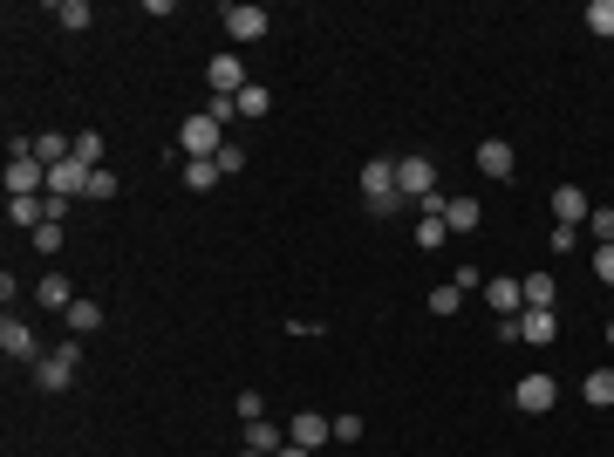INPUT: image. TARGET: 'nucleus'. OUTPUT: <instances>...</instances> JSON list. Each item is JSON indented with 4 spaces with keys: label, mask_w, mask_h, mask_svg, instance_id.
Segmentation results:
<instances>
[{
    "label": "nucleus",
    "mask_w": 614,
    "mask_h": 457,
    "mask_svg": "<svg viewBox=\"0 0 614 457\" xmlns=\"http://www.w3.org/2000/svg\"><path fill=\"white\" fill-rule=\"evenodd\" d=\"M226 144H232V137H226V130H219V123H212L205 110L185 116V130H178V151H185V164H205V157L226 151Z\"/></svg>",
    "instance_id": "f257e3e1"
},
{
    "label": "nucleus",
    "mask_w": 614,
    "mask_h": 457,
    "mask_svg": "<svg viewBox=\"0 0 614 457\" xmlns=\"http://www.w3.org/2000/svg\"><path fill=\"white\" fill-rule=\"evenodd\" d=\"M76 369H82V342L69 335V342L55 348L48 362H35V389H41V396H62V389L76 382Z\"/></svg>",
    "instance_id": "f03ea898"
},
{
    "label": "nucleus",
    "mask_w": 614,
    "mask_h": 457,
    "mask_svg": "<svg viewBox=\"0 0 614 457\" xmlns=\"http://www.w3.org/2000/svg\"><path fill=\"white\" fill-rule=\"evenodd\" d=\"M219 28H226L232 41H260L273 28V14H267V7H253V0H226V7H219Z\"/></svg>",
    "instance_id": "7ed1b4c3"
},
{
    "label": "nucleus",
    "mask_w": 614,
    "mask_h": 457,
    "mask_svg": "<svg viewBox=\"0 0 614 457\" xmlns=\"http://www.w3.org/2000/svg\"><path fill=\"white\" fill-rule=\"evenodd\" d=\"M512 403H519L526 417H546V410L560 403V382L546 376V369H533V376H519V389H512Z\"/></svg>",
    "instance_id": "20e7f679"
},
{
    "label": "nucleus",
    "mask_w": 614,
    "mask_h": 457,
    "mask_svg": "<svg viewBox=\"0 0 614 457\" xmlns=\"http://www.w3.org/2000/svg\"><path fill=\"white\" fill-rule=\"evenodd\" d=\"M396 191H403L410 205H423V198L437 191V164H430V157H396Z\"/></svg>",
    "instance_id": "39448f33"
},
{
    "label": "nucleus",
    "mask_w": 614,
    "mask_h": 457,
    "mask_svg": "<svg viewBox=\"0 0 614 457\" xmlns=\"http://www.w3.org/2000/svg\"><path fill=\"white\" fill-rule=\"evenodd\" d=\"M48 191V164L41 157H7V198H41Z\"/></svg>",
    "instance_id": "423d86ee"
},
{
    "label": "nucleus",
    "mask_w": 614,
    "mask_h": 457,
    "mask_svg": "<svg viewBox=\"0 0 614 457\" xmlns=\"http://www.w3.org/2000/svg\"><path fill=\"white\" fill-rule=\"evenodd\" d=\"M0 348H7V362H28V369H35V362H48V355H41V342H35V328H28V321H14V314L0 321Z\"/></svg>",
    "instance_id": "0eeeda50"
},
{
    "label": "nucleus",
    "mask_w": 614,
    "mask_h": 457,
    "mask_svg": "<svg viewBox=\"0 0 614 457\" xmlns=\"http://www.w3.org/2000/svg\"><path fill=\"white\" fill-rule=\"evenodd\" d=\"M89 178H96V171H89L82 157H69V164L48 171V198H62V205H69V198H89Z\"/></svg>",
    "instance_id": "6e6552de"
},
{
    "label": "nucleus",
    "mask_w": 614,
    "mask_h": 457,
    "mask_svg": "<svg viewBox=\"0 0 614 457\" xmlns=\"http://www.w3.org/2000/svg\"><path fill=\"white\" fill-rule=\"evenodd\" d=\"M205 82H212V96H239L253 76H246V62L226 48V55H212V62H205Z\"/></svg>",
    "instance_id": "1a4fd4ad"
},
{
    "label": "nucleus",
    "mask_w": 614,
    "mask_h": 457,
    "mask_svg": "<svg viewBox=\"0 0 614 457\" xmlns=\"http://www.w3.org/2000/svg\"><path fill=\"white\" fill-rule=\"evenodd\" d=\"M485 301H492V314H499V321H519V314H526V287H519V280H485Z\"/></svg>",
    "instance_id": "9d476101"
},
{
    "label": "nucleus",
    "mask_w": 614,
    "mask_h": 457,
    "mask_svg": "<svg viewBox=\"0 0 614 457\" xmlns=\"http://www.w3.org/2000/svg\"><path fill=\"white\" fill-rule=\"evenodd\" d=\"M287 430H294L287 444H301V451H321V444L335 437V417H321V410H301V417L287 423Z\"/></svg>",
    "instance_id": "9b49d317"
},
{
    "label": "nucleus",
    "mask_w": 614,
    "mask_h": 457,
    "mask_svg": "<svg viewBox=\"0 0 614 457\" xmlns=\"http://www.w3.org/2000/svg\"><path fill=\"white\" fill-rule=\"evenodd\" d=\"M587 191L580 185H553V226H587Z\"/></svg>",
    "instance_id": "f8f14e48"
},
{
    "label": "nucleus",
    "mask_w": 614,
    "mask_h": 457,
    "mask_svg": "<svg viewBox=\"0 0 614 457\" xmlns=\"http://www.w3.org/2000/svg\"><path fill=\"white\" fill-rule=\"evenodd\" d=\"M553 335H560V314H546V307H526V314H519V342L526 348H546Z\"/></svg>",
    "instance_id": "ddd939ff"
},
{
    "label": "nucleus",
    "mask_w": 614,
    "mask_h": 457,
    "mask_svg": "<svg viewBox=\"0 0 614 457\" xmlns=\"http://www.w3.org/2000/svg\"><path fill=\"white\" fill-rule=\"evenodd\" d=\"M478 171H485V178H512V171H519L512 144H505V137H485V144H478Z\"/></svg>",
    "instance_id": "4468645a"
},
{
    "label": "nucleus",
    "mask_w": 614,
    "mask_h": 457,
    "mask_svg": "<svg viewBox=\"0 0 614 457\" xmlns=\"http://www.w3.org/2000/svg\"><path fill=\"white\" fill-rule=\"evenodd\" d=\"M478 219H485V205H478L471 191H458V198H444V226H451V232H478Z\"/></svg>",
    "instance_id": "2eb2a0df"
},
{
    "label": "nucleus",
    "mask_w": 614,
    "mask_h": 457,
    "mask_svg": "<svg viewBox=\"0 0 614 457\" xmlns=\"http://www.w3.org/2000/svg\"><path fill=\"white\" fill-rule=\"evenodd\" d=\"M389 191H396V164H389V157H369V164H362V198H389Z\"/></svg>",
    "instance_id": "dca6fc26"
},
{
    "label": "nucleus",
    "mask_w": 614,
    "mask_h": 457,
    "mask_svg": "<svg viewBox=\"0 0 614 457\" xmlns=\"http://www.w3.org/2000/svg\"><path fill=\"white\" fill-rule=\"evenodd\" d=\"M48 219V198H7V226L14 232H35Z\"/></svg>",
    "instance_id": "f3484780"
},
{
    "label": "nucleus",
    "mask_w": 614,
    "mask_h": 457,
    "mask_svg": "<svg viewBox=\"0 0 614 457\" xmlns=\"http://www.w3.org/2000/svg\"><path fill=\"white\" fill-rule=\"evenodd\" d=\"M35 301H41V307H55V314H69V307H76L82 294H76V287H69V280H62V273H48V280H41V287H35Z\"/></svg>",
    "instance_id": "a211bd4d"
},
{
    "label": "nucleus",
    "mask_w": 614,
    "mask_h": 457,
    "mask_svg": "<svg viewBox=\"0 0 614 457\" xmlns=\"http://www.w3.org/2000/svg\"><path fill=\"white\" fill-rule=\"evenodd\" d=\"M35 157L55 171V164H69V157H76V137H62V130H41V137H35Z\"/></svg>",
    "instance_id": "6ab92c4d"
},
{
    "label": "nucleus",
    "mask_w": 614,
    "mask_h": 457,
    "mask_svg": "<svg viewBox=\"0 0 614 457\" xmlns=\"http://www.w3.org/2000/svg\"><path fill=\"white\" fill-rule=\"evenodd\" d=\"M519 287H526V307H546V314H560V287H553V273H526Z\"/></svg>",
    "instance_id": "aec40b11"
},
{
    "label": "nucleus",
    "mask_w": 614,
    "mask_h": 457,
    "mask_svg": "<svg viewBox=\"0 0 614 457\" xmlns=\"http://www.w3.org/2000/svg\"><path fill=\"white\" fill-rule=\"evenodd\" d=\"M267 110H273V89L267 82H246V89H239V123H260Z\"/></svg>",
    "instance_id": "412c9836"
},
{
    "label": "nucleus",
    "mask_w": 614,
    "mask_h": 457,
    "mask_svg": "<svg viewBox=\"0 0 614 457\" xmlns=\"http://www.w3.org/2000/svg\"><path fill=\"white\" fill-rule=\"evenodd\" d=\"M62 321H69V335H76V342H82V335H96V328H103V307H96V301H89V294H82V301L69 307Z\"/></svg>",
    "instance_id": "4be33fe9"
},
{
    "label": "nucleus",
    "mask_w": 614,
    "mask_h": 457,
    "mask_svg": "<svg viewBox=\"0 0 614 457\" xmlns=\"http://www.w3.org/2000/svg\"><path fill=\"white\" fill-rule=\"evenodd\" d=\"M580 396H587L594 410H614V369H587V382H580Z\"/></svg>",
    "instance_id": "5701e85b"
},
{
    "label": "nucleus",
    "mask_w": 614,
    "mask_h": 457,
    "mask_svg": "<svg viewBox=\"0 0 614 457\" xmlns=\"http://www.w3.org/2000/svg\"><path fill=\"white\" fill-rule=\"evenodd\" d=\"M280 444H287V430H273L267 417H260V423H246V451H260V457H273V451H280Z\"/></svg>",
    "instance_id": "b1692460"
},
{
    "label": "nucleus",
    "mask_w": 614,
    "mask_h": 457,
    "mask_svg": "<svg viewBox=\"0 0 614 457\" xmlns=\"http://www.w3.org/2000/svg\"><path fill=\"white\" fill-rule=\"evenodd\" d=\"M587 35H601V41H614V0H587Z\"/></svg>",
    "instance_id": "393cba45"
},
{
    "label": "nucleus",
    "mask_w": 614,
    "mask_h": 457,
    "mask_svg": "<svg viewBox=\"0 0 614 457\" xmlns=\"http://www.w3.org/2000/svg\"><path fill=\"white\" fill-rule=\"evenodd\" d=\"M55 21H62L69 35H82V28L96 21V7H89V0H62V7H55Z\"/></svg>",
    "instance_id": "a878e982"
},
{
    "label": "nucleus",
    "mask_w": 614,
    "mask_h": 457,
    "mask_svg": "<svg viewBox=\"0 0 614 457\" xmlns=\"http://www.w3.org/2000/svg\"><path fill=\"white\" fill-rule=\"evenodd\" d=\"M62 239H69V232H62V219H41V226L28 232V246H35V253H62Z\"/></svg>",
    "instance_id": "bb28decb"
},
{
    "label": "nucleus",
    "mask_w": 614,
    "mask_h": 457,
    "mask_svg": "<svg viewBox=\"0 0 614 457\" xmlns=\"http://www.w3.org/2000/svg\"><path fill=\"white\" fill-rule=\"evenodd\" d=\"M178 178H185V191H219V164L205 157V164H185Z\"/></svg>",
    "instance_id": "cd10ccee"
},
{
    "label": "nucleus",
    "mask_w": 614,
    "mask_h": 457,
    "mask_svg": "<svg viewBox=\"0 0 614 457\" xmlns=\"http://www.w3.org/2000/svg\"><path fill=\"white\" fill-rule=\"evenodd\" d=\"M444 239H451V226H444L437 212H423V219H417V246H423V253H437Z\"/></svg>",
    "instance_id": "c85d7f7f"
},
{
    "label": "nucleus",
    "mask_w": 614,
    "mask_h": 457,
    "mask_svg": "<svg viewBox=\"0 0 614 457\" xmlns=\"http://www.w3.org/2000/svg\"><path fill=\"white\" fill-rule=\"evenodd\" d=\"M232 410H239V423H260V417H267V396H260V389H239Z\"/></svg>",
    "instance_id": "c756f323"
},
{
    "label": "nucleus",
    "mask_w": 614,
    "mask_h": 457,
    "mask_svg": "<svg viewBox=\"0 0 614 457\" xmlns=\"http://www.w3.org/2000/svg\"><path fill=\"white\" fill-rule=\"evenodd\" d=\"M76 157L89 171H103V137H96V130H76Z\"/></svg>",
    "instance_id": "7c9ffc66"
},
{
    "label": "nucleus",
    "mask_w": 614,
    "mask_h": 457,
    "mask_svg": "<svg viewBox=\"0 0 614 457\" xmlns=\"http://www.w3.org/2000/svg\"><path fill=\"white\" fill-rule=\"evenodd\" d=\"M205 116H212L219 130H232V123H239V96H212V103H205Z\"/></svg>",
    "instance_id": "2f4dec72"
},
{
    "label": "nucleus",
    "mask_w": 614,
    "mask_h": 457,
    "mask_svg": "<svg viewBox=\"0 0 614 457\" xmlns=\"http://www.w3.org/2000/svg\"><path fill=\"white\" fill-rule=\"evenodd\" d=\"M587 232H594L601 246H614V205H594V212H587Z\"/></svg>",
    "instance_id": "473e14b6"
},
{
    "label": "nucleus",
    "mask_w": 614,
    "mask_h": 457,
    "mask_svg": "<svg viewBox=\"0 0 614 457\" xmlns=\"http://www.w3.org/2000/svg\"><path fill=\"white\" fill-rule=\"evenodd\" d=\"M212 164H219V178H239V171H246V151H239V144H226Z\"/></svg>",
    "instance_id": "72a5a7b5"
},
{
    "label": "nucleus",
    "mask_w": 614,
    "mask_h": 457,
    "mask_svg": "<svg viewBox=\"0 0 614 457\" xmlns=\"http://www.w3.org/2000/svg\"><path fill=\"white\" fill-rule=\"evenodd\" d=\"M116 191H123V178H116L110 164H103V171H96V178H89V198H116Z\"/></svg>",
    "instance_id": "f704fd0d"
},
{
    "label": "nucleus",
    "mask_w": 614,
    "mask_h": 457,
    "mask_svg": "<svg viewBox=\"0 0 614 457\" xmlns=\"http://www.w3.org/2000/svg\"><path fill=\"white\" fill-rule=\"evenodd\" d=\"M335 444H362V417H348V410H342V417H335Z\"/></svg>",
    "instance_id": "c9c22d12"
},
{
    "label": "nucleus",
    "mask_w": 614,
    "mask_h": 457,
    "mask_svg": "<svg viewBox=\"0 0 614 457\" xmlns=\"http://www.w3.org/2000/svg\"><path fill=\"white\" fill-rule=\"evenodd\" d=\"M594 280L614 287V246H594Z\"/></svg>",
    "instance_id": "e433bc0d"
},
{
    "label": "nucleus",
    "mask_w": 614,
    "mask_h": 457,
    "mask_svg": "<svg viewBox=\"0 0 614 457\" xmlns=\"http://www.w3.org/2000/svg\"><path fill=\"white\" fill-rule=\"evenodd\" d=\"M458 301H464L458 287H437V294H430V314H458Z\"/></svg>",
    "instance_id": "4c0bfd02"
},
{
    "label": "nucleus",
    "mask_w": 614,
    "mask_h": 457,
    "mask_svg": "<svg viewBox=\"0 0 614 457\" xmlns=\"http://www.w3.org/2000/svg\"><path fill=\"white\" fill-rule=\"evenodd\" d=\"M580 246V226H553V253H574Z\"/></svg>",
    "instance_id": "58836bf2"
},
{
    "label": "nucleus",
    "mask_w": 614,
    "mask_h": 457,
    "mask_svg": "<svg viewBox=\"0 0 614 457\" xmlns=\"http://www.w3.org/2000/svg\"><path fill=\"white\" fill-rule=\"evenodd\" d=\"M273 457H314V451H301V444H280V451H273Z\"/></svg>",
    "instance_id": "ea45409f"
},
{
    "label": "nucleus",
    "mask_w": 614,
    "mask_h": 457,
    "mask_svg": "<svg viewBox=\"0 0 614 457\" xmlns=\"http://www.w3.org/2000/svg\"><path fill=\"white\" fill-rule=\"evenodd\" d=\"M608 348H614V321H608Z\"/></svg>",
    "instance_id": "a19ab883"
},
{
    "label": "nucleus",
    "mask_w": 614,
    "mask_h": 457,
    "mask_svg": "<svg viewBox=\"0 0 614 457\" xmlns=\"http://www.w3.org/2000/svg\"><path fill=\"white\" fill-rule=\"evenodd\" d=\"M239 457H260V451H239Z\"/></svg>",
    "instance_id": "79ce46f5"
}]
</instances>
